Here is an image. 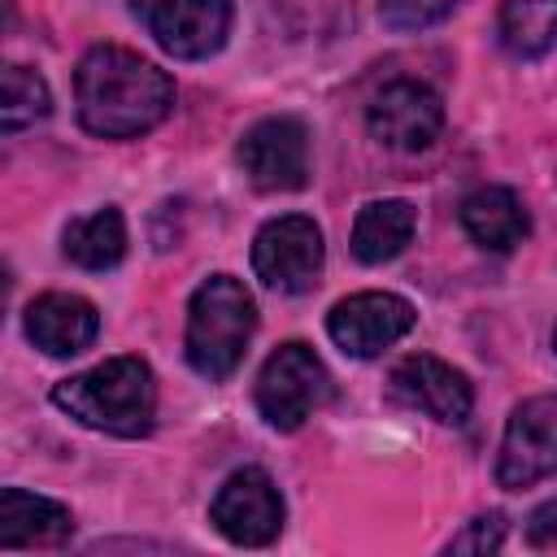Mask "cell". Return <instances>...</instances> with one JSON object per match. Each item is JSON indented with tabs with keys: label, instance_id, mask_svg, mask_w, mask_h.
<instances>
[{
	"label": "cell",
	"instance_id": "obj_1",
	"mask_svg": "<svg viewBox=\"0 0 557 557\" xmlns=\"http://www.w3.org/2000/svg\"><path fill=\"white\" fill-rule=\"evenodd\" d=\"M74 104L83 131L100 139H135L174 109V78L131 48L96 44L74 70Z\"/></svg>",
	"mask_w": 557,
	"mask_h": 557
},
{
	"label": "cell",
	"instance_id": "obj_2",
	"mask_svg": "<svg viewBox=\"0 0 557 557\" xmlns=\"http://www.w3.org/2000/svg\"><path fill=\"white\" fill-rule=\"evenodd\" d=\"M52 405L100 435L139 440L157 422V379L144 357H109L52 383Z\"/></svg>",
	"mask_w": 557,
	"mask_h": 557
},
{
	"label": "cell",
	"instance_id": "obj_3",
	"mask_svg": "<svg viewBox=\"0 0 557 557\" xmlns=\"http://www.w3.org/2000/svg\"><path fill=\"white\" fill-rule=\"evenodd\" d=\"M252 331H257V305L248 287L231 274H209L187 305V335H183L187 366L209 383L231 379L248 352Z\"/></svg>",
	"mask_w": 557,
	"mask_h": 557
},
{
	"label": "cell",
	"instance_id": "obj_4",
	"mask_svg": "<svg viewBox=\"0 0 557 557\" xmlns=\"http://www.w3.org/2000/svg\"><path fill=\"white\" fill-rule=\"evenodd\" d=\"M252 396H257V413L265 418V426L296 431L313 409L331 400V370L309 344L287 339L265 357Z\"/></svg>",
	"mask_w": 557,
	"mask_h": 557
},
{
	"label": "cell",
	"instance_id": "obj_5",
	"mask_svg": "<svg viewBox=\"0 0 557 557\" xmlns=\"http://www.w3.org/2000/svg\"><path fill=\"white\" fill-rule=\"evenodd\" d=\"M322 257H326L322 231L305 213L270 218L252 239V274L278 296L309 292L322 274Z\"/></svg>",
	"mask_w": 557,
	"mask_h": 557
},
{
	"label": "cell",
	"instance_id": "obj_6",
	"mask_svg": "<svg viewBox=\"0 0 557 557\" xmlns=\"http://www.w3.org/2000/svg\"><path fill=\"white\" fill-rule=\"evenodd\" d=\"M135 17L148 26L161 52L174 61H205L213 57L226 35L235 4L231 0H131Z\"/></svg>",
	"mask_w": 557,
	"mask_h": 557
},
{
	"label": "cell",
	"instance_id": "obj_7",
	"mask_svg": "<svg viewBox=\"0 0 557 557\" xmlns=\"http://www.w3.org/2000/svg\"><path fill=\"white\" fill-rule=\"evenodd\" d=\"M283 513H287L283 496L261 466H244V470L226 474L213 505H209V522L218 527V535L239 544V548L274 544L283 531Z\"/></svg>",
	"mask_w": 557,
	"mask_h": 557
},
{
	"label": "cell",
	"instance_id": "obj_8",
	"mask_svg": "<svg viewBox=\"0 0 557 557\" xmlns=\"http://www.w3.org/2000/svg\"><path fill=\"white\" fill-rule=\"evenodd\" d=\"M553 474H557V396H531L505 422L496 483L522 492Z\"/></svg>",
	"mask_w": 557,
	"mask_h": 557
},
{
	"label": "cell",
	"instance_id": "obj_9",
	"mask_svg": "<svg viewBox=\"0 0 557 557\" xmlns=\"http://www.w3.org/2000/svg\"><path fill=\"white\" fill-rule=\"evenodd\" d=\"M257 191H300L309 183V131L300 117H261L235 148Z\"/></svg>",
	"mask_w": 557,
	"mask_h": 557
},
{
	"label": "cell",
	"instance_id": "obj_10",
	"mask_svg": "<svg viewBox=\"0 0 557 557\" xmlns=\"http://www.w3.org/2000/svg\"><path fill=\"white\" fill-rule=\"evenodd\" d=\"M418 322L413 305L396 292H357L344 296L331 313H326V335L335 339V348L344 357H379L383 348H392L400 335H409Z\"/></svg>",
	"mask_w": 557,
	"mask_h": 557
},
{
	"label": "cell",
	"instance_id": "obj_11",
	"mask_svg": "<svg viewBox=\"0 0 557 557\" xmlns=\"http://www.w3.org/2000/svg\"><path fill=\"white\" fill-rule=\"evenodd\" d=\"M366 126L383 148L422 152L444 131V100L418 78H396L383 91H374L366 109Z\"/></svg>",
	"mask_w": 557,
	"mask_h": 557
},
{
	"label": "cell",
	"instance_id": "obj_12",
	"mask_svg": "<svg viewBox=\"0 0 557 557\" xmlns=\"http://www.w3.org/2000/svg\"><path fill=\"white\" fill-rule=\"evenodd\" d=\"M387 383H392V396L400 405H409V409H418V413H426V418H435L444 426H461L470 418V409H474L470 379L457 366H448L440 357H426V352L405 357L392 370Z\"/></svg>",
	"mask_w": 557,
	"mask_h": 557
},
{
	"label": "cell",
	"instance_id": "obj_13",
	"mask_svg": "<svg viewBox=\"0 0 557 557\" xmlns=\"http://www.w3.org/2000/svg\"><path fill=\"white\" fill-rule=\"evenodd\" d=\"M26 339L48 357H78L100 335V313L87 296L74 292H44L26 305Z\"/></svg>",
	"mask_w": 557,
	"mask_h": 557
},
{
	"label": "cell",
	"instance_id": "obj_14",
	"mask_svg": "<svg viewBox=\"0 0 557 557\" xmlns=\"http://www.w3.org/2000/svg\"><path fill=\"white\" fill-rule=\"evenodd\" d=\"M74 535V513L61 500L26 487L0 492V548H57Z\"/></svg>",
	"mask_w": 557,
	"mask_h": 557
},
{
	"label": "cell",
	"instance_id": "obj_15",
	"mask_svg": "<svg viewBox=\"0 0 557 557\" xmlns=\"http://www.w3.org/2000/svg\"><path fill=\"white\" fill-rule=\"evenodd\" d=\"M461 226L466 235L487 248V252H509L527 239L531 231V218L522 209V200L509 191V187H474L466 200H461Z\"/></svg>",
	"mask_w": 557,
	"mask_h": 557
},
{
	"label": "cell",
	"instance_id": "obj_16",
	"mask_svg": "<svg viewBox=\"0 0 557 557\" xmlns=\"http://www.w3.org/2000/svg\"><path fill=\"white\" fill-rule=\"evenodd\" d=\"M413 226H418V213L409 200H370L352 222V239H348L352 257L361 265H383L409 248Z\"/></svg>",
	"mask_w": 557,
	"mask_h": 557
},
{
	"label": "cell",
	"instance_id": "obj_17",
	"mask_svg": "<svg viewBox=\"0 0 557 557\" xmlns=\"http://www.w3.org/2000/svg\"><path fill=\"white\" fill-rule=\"evenodd\" d=\"M61 248L83 270H113L126 257V218H122V209L104 205L87 218H74L61 235Z\"/></svg>",
	"mask_w": 557,
	"mask_h": 557
},
{
	"label": "cell",
	"instance_id": "obj_18",
	"mask_svg": "<svg viewBox=\"0 0 557 557\" xmlns=\"http://www.w3.org/2000/svg\"><path fill=\"white\" fill-rule=\"evenodd\" d=\"M496 35L518 61L544 57L557 44V0H505L496 13Z\"/></svg>",
	"mask_w": 557,
	"mask_h": 557
},
{
	"label": "cell",
	"instance_id": "obj_19",
	"mask_svg": "<svg viewBox=\"0 0 557 557\" xmlns=\"http://www.w3.org/2000/svg\"><path fill=\"white\" fill-rule=\"evenodd\" d=\"M52 96L48 83L26 70V65H4V83H0V126L4 131H22L35 126L39 117H48Z\"/></svg>",
	"mask_w": 557,
	"mask_h": 557
},
{
	"label": "cell",
	"instance_id": "obj_20",
	"mask_svg": "<svg viewBox=\"0 0 557 557\" xmlns=\"http://www.w3.org/2000/svg\"><path fill=\"white\" fill-rule=\"evenodd\" d=\"M461 0H379V17L392 30H426L444 22Z\"/></svg>",
	"mask_w": 557,
	"mask_h": 557
},
{
	"label": "cell",
	"instance_id": "obj_21",
	"mask_svg": "<svg viewBox=\"0 0 557 557\" xmlns=\"http://www.w3.org/2000/svg\"><path fill=\"white\" fill-rule=\"evenodd\" d=\"M505 544V513H479V518H470L444 548L448 553H496Z\"/></svg>",
	"mask_w": 557,
	"mask_h": 557
},
{
	"label": "cell",
	"instance_id": "obj_22",
	"mask_svg": "<svg viewBox=\"0 0 557 557\" xmlns=\"http://www.w3.org/2000/svg\"><path fill=\"white\" fill-rule=\"evenodd\" d=\"M527 544L531 548H557V500H544L527 518Z\"/></svg>",
	"mask_w": 557,
	"mask_h": 557
},
{
	"label": "cell",
	"instance_id": "obj_23",
	"mask_svg": "<svg viewBox=\"0 0 557 557\" xmlns=\"http://www.w3.org/2000/svg\"><path fill=\"white\" fill-rule=\"evenodd\" d=\"M553 348H557V335H553Z\"/></svg>",
	"mask_w": 557,
	"mask_h": 557
}]
</instances>
